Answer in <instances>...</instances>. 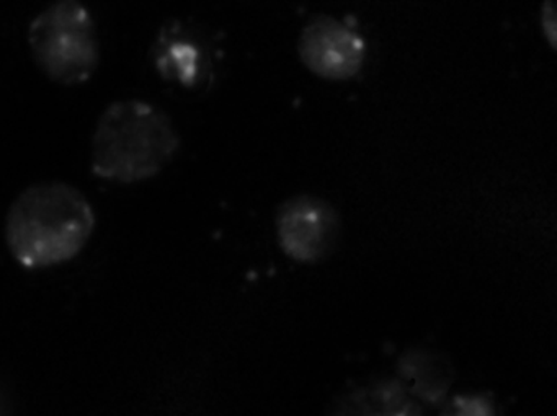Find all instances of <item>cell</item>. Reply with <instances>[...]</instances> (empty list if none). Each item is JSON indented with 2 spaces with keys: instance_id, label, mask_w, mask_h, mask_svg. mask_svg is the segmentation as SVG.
<instances>
[{
  "instance_id": "obj_5",
  "label": "cell",
  "mask_w": 557,
  "mask_h": 416,
  "mask_svg": "<svg viewBox=\"0 0 557 416\" xmlns=\"http://www.w3.org/2000/svg\"><path fill=\"white\" fill-rule=\"evenodd\" d=\"M276 234L283 252L296 262L327 259L341 236V217L327 201L311 194L292 198L276 214Z\"/></svg>"
},
{
  "instance_id": "obj_8",
  "label": "cell",
  "mask_w": 557,
  "mask_h": 416,
  "mask_svg": "<svg viewBox=\"0 0 557 416\" xmlns=\"http://www.w3.org/2000/svg\"><path fill=\"white\" fill-rule=\"evenodd\" d=\"M400 386L425 402L435 403L445 396L451 383V366L443 354L416 348L399 360Z\"/></svg>"
},
{
  "instance_id": "obj_4",
  "label": "cell",
  "mask_w": 557,
  "mask_h": 416,
  "mask_svg": "<svg viewBox=\"0 0 557 416\" xmlns=\"http://www.w3.org/2000/svg\"><path fill=\"white\" fill-rule=\"evenodd\" d=\"M162 79L182 89L205 90L216 74V50L198 25L171 21L162 25L151 50Z\"/></svg>"
},
{
  "instance_id": "obj_1",
  "label": "cell",
  "mask_w": 557,
  "mask_h": 416,
  "mask_svg": "<svg viewBox=\"0 0 557 416\" xmlns=\"http://www.w3.org/2000/svg\"><path fill=\"white\" fill-rule=\"evenodd\" d=\"M96 229V214L77 188L63 181L28 187L12 203L5 240L28 269L50 268L83 252Z\"/></svg>"
},
{
  "instance_id": "obj_7",
  "label": "cell",
  "mask_w": 557,
  "mask_h": 416,
  "mask_svg": "<svg viewBox=\"0 0 557 416\" xmlns=\"http://www.w3.org/2000/svg\"><path fill=\"white\" fill-rule=\"evenodd\" d=\"M335 416H423L397 380H376L345 396Z\"/></svg>"
},
{
  "instance_id": "obj_2",
  "label": "cell",
  "mask_w": 557,
  "mask_h": 416,
  "mask_svg": "<svg viewBox=\"0 0 557 416\" xmlns=\"http://www.w3.org/2000/svg\"><path fill=\"white\" fill-rule=\"evenodd\" d=\"M181 138L168 113L145 100L112 103L92 138V172L119 184L156 177L177 154Z\"/></svg>"
},
{
  "instance_id": "obj_6",
  "label": "cell",
  "mask_w": 557,
  "mask_h": 416,
  "mask_svg": "<svg viewBox=\"0 0 557 416\" xmlns=\"http://www.w3.org/2000/svg\"><path fill=\"white\" fill-rule=\"evenodd\" d=\"M298 50L311 73L331 80L357 76L367 58L363 37L350 25L327 15H319L306 25Z\"/></svg>"
},
{
  "instance_id": "obj_3",
  "label": "cell",
  "mask_w": 557,
  "mask_h": 416,
  "mask_svg": "<svg viewBox=\"0 0 557 416\" xmlns=\"http://www.w3.org/2000/svg\"><path fill=\"white\" fill-rule=\"evenodd\" d=\"M28 45L41 73L61 86H79L96 73L100 60L96 21L86 5L63 0L30 24Z\"/></svg>"
},
{
  "instance_id": "obj_9",
  "label": "cell",
  "mask_w": 557,
  "mask_h": 416,
  "mask_svg": "<svg viewBox=\"0 0 557 416\" xmlns=\"http://www.w3.org/2000/svg\"><path fill=\"white\" fill-rule=\"evenodd\" d=\"M443 416H500V413L491 396L469 393L455 396Z\"/></svg>"
}]
</instances>
